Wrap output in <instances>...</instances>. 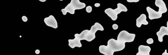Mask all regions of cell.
I'll return each instance as SVG.
<instances>
[{
  "label": "cell",
  "mask_w": 168,
  "mask_h": 55,
  "mask_svg": "<svg viewBox=\"0 0 168 55\" xmlns=\"http://www.w3.org/2000/svg\"><path fill=\"white\" fill-rule=\"evenodd\" d=\"M124 42L117 38L116 40L112 38L109 40L107 46L102 45L99 47L100 53L105 55H113L115 52L123 50L126 45Z\"/></svg>",
  "instance_id": "cell-1"
},
{
  "label": "cell",
  "mask_w": 168,
  "mask_h": 55,
  "mask_svg": "<svg viewBox=\"0 0 168 55\" xmlns=\"http://www.w3.org/2000/svg\"><path fill=\"white\" fill-rule=\"evenodd\" d=\"M85 7V4L81 2L80 0H71L70 4L64 9H62L61 11L64 15H66L67 12L74 14L75 10L83 9Z\"/></svg>",
  "instance_id": "cell-2"
},
{
  "label": "cell",
  "mask_w": 168,
  "mask_h": 55,
  "mask_svg": "<svg viewBox=\"0 0 168 55\" xmlns=\"http://www.w3.org/2000/svg\"><path fill=\"white\" fill-rule=\"evenodd\" d=\"M118 8L115 9L111 8H108L104 11L108 17H109L113 21H116L118 18V15L122 12H127L128 9L123 4L119 3L117 4Z\"/></svg>",
  "instance_id": "cell-3"
},
{
  "label": "cell",
  "mask_w": 168,
  "mask_h": 55,
  "mask_svg": "<svg viewBox=\"0 0 168 55\" xmlns=\"http://www.w3.org/2000/svg\"><path fill=\"white\" fill-rule=\"evenodd\" d=\"M87 30L81 32L80 34H76L75 35V38L73 40H69V46L73 48L75 47L80 48L82 47L81 41L85 40V35Z\"/></svg>",
  "instance_id": "cell-4"
},
{
  "label": "cell",
  "mask_w": 168,
  "mask_h": 55,
  "mask_svg": "<svg viewBox=\"0 0 168 55\" xmlns=\"http://www.w3.org/2000/svg\"><path fill=\"white\" fill-rule=\"evenodd\" d=\"M104 29L102 25L98 22H95L91 27L90 30H89V42L93 40L95 38V33L98 30L104 31Z\"/></svg>",
  "instance_id": "cell-5"
},
{
  "label": "cell",
  "mask_w": 168,
  "mask_h": 55,
  "mask_svg": "<svg viewBox=\"0 0 168 55\" xmlns=\"http://www.w3.org/2000/svg\"><path fill=\"white\" fill-rule=\"evenodd\" d=\"M135 36V34L130 33L126 31L123 30L118 34V38L126 43H131L134 41Z\"/></svg>",
  "instance_id": "cell-6"
},
{
  "label": "cell",
  "mask_w": 168,
  "mask_h": 55,
  "mask_svg": "<svg viewBox=\"0 0 168 55\" xmlns=\"http://www.w3.org/2000/svg\"><path fill=\"white\" fill-rule=\"evenodd\" d=\"M45 24L48 27H50L55 29L58 27L57 22L53 16L51 15L48 17L44 19Z\"/></svg>",
  "instance_id": "cell-7"
},
{
  "label": "cell",
  "mask_w": 168,
  "mask_h": 55,
  "mask_svg": "<svg viewBox=\"0 0 168 55\" xmlns=\"http://www.w3.org/2000/svg\"><path fill=\"white\" fill-rule=\"evenodd\" d=\"M147 10L149 14V17L151 20L161 18L162 17V14L159 12H156L149 7L147 8Z\"/></svg>",
  "instance_id": "cell-8"
},
{
  "label": "cell",
  "mask_w": 168,
  "mask_h": 55,
  "mask_svg": "<svg viewBox=\"0 0 168 55\" xmlns=\"http://www.w3.org/2000/svg\"><path fill=\"white\" fill-rule=\"evenodd\" d=\"M151 50V48L149 46L141 45L138 48L139 52L136 55H150Z\"/></svg>",
  "instance_id": "cell-9"
},
{
  "label": "cell",
  "mask_w": 168,
  "mask_h": 55,
  "mask_svg": "<svg viewBox=\"0 0 168 55\" xmlns=\"http://www.w3.org/2000/svg\"><path fill=\"white\" fill-rule=\"evenodd\" d=\"M156 34L159 41L162 42L164 35H168V28L164 26L161 27L159 31L157 32Z\"/></svg>",
  "instance_id": "cell-10"
},
{
  "label": "cell",
  "mask_w": 168,
  "mask_h": 55,
  "mask_svg": "<svg viewBox=\"0 0 168 55\" xmlns=\"http://www.w3.org/2000/svg\"><path fill=\"white\" fill-rule=\"evenodd\" d=\"M155 5L159 8L158 12L162 14L165 13L167 11V9L165 3L163 0H156Z\"/></svg>",
  "instance_id": "cell-11"
},
{
  "label": "cell",
  "mask_w": 168,
  "mask_h": 55,
  "mask_svg": "<svg viewBox=\"0 0 168 55\" xmlns=\"http://www.w3.org/2000/svg\"><path fill=\"white\" fill-rule=\"evenodd\" d=\"M148 24L149 22L147 20V16L145 14H141L136 19V25L138 28H141L142 25H147Z\"/></svg>",
  "instance_id": "cell-12"
},
{
  "label": "cell",
  "mask_w": 168,
  "mask_h": 55,
  "mask_svg": "<svg viewBox=\"0 0 168 55\" xmlns=\"http://www.w3.org/2000/svg\"><path fill=\"white\" fill-rule=\"evenodd\" d=\"M147 43L149 44H153L154 43L153 40L152 38L148 39L147 41Z\"/></svg>",
  "instance_id": "cell-13"
},
{
  "label": "cell",
  "mask_w": 168,
  "mask_h": 55,
  "mask_svg": "<svg viewBox=\"0 0 168 55\" xmlns=\"http://www.w3.org/2000/svg\"><path fill=\"white\" fill-rule=\"evenodd\" d=\"M92 7L91 6H88L86 9V11L88 13H90L92 11Z\"/></svg>",
  "instance_id": "cell-14"
},
{
  "label": "cell",
  "mask_w": 168,
  "mask_h": 55,
  "mask_svg": "<svg viewBox=\"0 0 168 55\" xmlns=\"http://www.w3.org/2000/svg\"><path fill=\"white\" fill-rule=\"evenodd\" d=\"M22 20L24 22H26L28 21V18L26 16H23L22 17Z\"/></svg>",
  "instance_id": "cell-15"
},
{
  "label": "cell",
  "mask_w": 168,
  "mask_h": 55,
  "mask_svg": "<svg viewBox=\"0 0 168 55\" xmlns=\"http://www.w3.org/2000/svg\"><path fill=\"white\" fill-rule=\"evenodd\" d=\"M112 28L114 30H117L118 28V26L116 24H114L112 25Z\"/></svg>",
  "instance_id": "cell-16"
},
{
  "label": "cell",
  "mask_w": 168,
  "mask_h": 55,
  "mask_svg": "<svg viewBox=\"0 0 168 55\" xmlns=\"http://www.w3.org/2000/svg\"><path fill=\"white\" fill-rule=\"evenodd\" d=\"M128 2H137L139 1V0H127Z\"/></svg>",
  "instance_id": "cell-17"
},
{
  "label": "cell",
  "mask_w": 168,
  "mask_h": 55,
  "mask_svg": "<svg viewBox=\"0 0 168 55\" xmlns=\"http://www.w3.org/2000/svg\"><path fill=\"white\" fill-rule=\"evenodd\" d=\"M94 5L95 7H99V6H100V4H99V3H96V4H95Z\"/></svg>",
  "instance_id": "cell-18"
},
{
  "label": "cell",
  "mask_w": 168,
  "mask_h": 55,
  "mask_svg": "<svg viewBox=\"0 0 168 55\" xmlns=\"http://www.w3.org/2000/svg\"><path fill=\"white\" fill-rule=\"evenodd\" d=\"M40 53V51L39 50H36L35 51V53L36 54H39Z\"/></svg>",
  "instance_id": "cell-19"
},
{
  "label": "cell",
  "mask_w": 168,
  "mask_h": 55,
  "mask_svg": "<svg viewBox=\"0 0 168 55\" xmlns=\"http://www.w3.org/2000/svg\"><path fill=\"white\" fill-rule=\"evenodd\" d=\"M167 50H166L163 53L162 55H168V53L167 52Z\"/></svg>",
  "instance_id": "cell-20"
},
{
  "label": "cell",
  "mask_w": 168,
  "mask_h": 55,
  "mask_svg": "<svg viewBox=\"0 0 168 55\" xmlns=\"http://www.w3.org/2000/svg\"><path fill=\"white\" fill-rule=\"evenodd\" d=\"M39 1H40L42 2H44L46 1V0H39Z\"/></svg>",
  "instance_id": "cell-21"
},
{
  "label": "cell",
  "mask_w": 168,
  "mask_h": 55,
  "mask_svg": "<svg viewBox=\"0 0 168 55\" xmlns=\"http://www.w3.org/2000/svg\"><path fill=\"white\" fill-rule=\"evenodd\" d=\"M167 27L168 28V21L167 22Z\"/></svg>",
  "instance_id": "cell-22"
}]
</instances>
